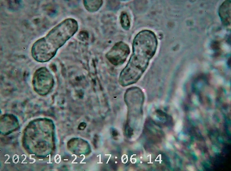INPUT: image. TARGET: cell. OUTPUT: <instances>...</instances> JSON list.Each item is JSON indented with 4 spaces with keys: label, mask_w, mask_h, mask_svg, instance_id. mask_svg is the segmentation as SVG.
Masks as SVG:
<instances>
[{
    "label": "cell",
    "mask_w": 231,
    "mask_h": 171,
    "mask_svg": "<svg viewBox=\"0 0 231 171\" xmlns=\"http://www.w3.org/2000/svg\"><path fill=\"white\" fill-rule=\"evenodd\" d=\"M78 28L77 22L75 19L69 18L63 21L33 44L31 49L32 57L39 62L49 61L55 56L58 49L76 33Z\"/></svg>",
    "instance_id": "1"
},
{
    "label": "cell",
    "mask_w": 231,
    "mask_h": 171,
    "mask_svg": "<svg viewBox=\"0 0 231 171\" xmlns=\"http://www.w3.org/2000/svg\"><path fill=\"white\" fill-rule=\"evenodd\" d=\"M54 81L53 75L46 67H41L35 72L33 78L32 84L36 93L42 96L45 95L51 91Z\"/></svg>",
    "instance_id": "2"
},
{
    "label": "cell",
    "mask_w": 231,
    "mask_h": 171,
    "mask_svg": "<svg viewBox=\"0 0 231 171\" xmlns=\"http://www.w3.org/2000/svg\"><path fill=\"white\" fill-rule=\"evenodd\" d=\"M130 53L128 46L125 43L120 41L114 45L107 53L106 57L112 64L119 65L124 63Z\"/></svg>",
    "instance_id": "3"
},
{
    "label": "cell",
    "mask_w": 231,
    "mask_h": 171,
    "mask_svg": "<svg viewBox=\"0 0 231 171\" xmlns=\"http://www.w3.org/2000/svg\"><path fill=\"white\" fill-rule=\"evenodd\" d=\"M230 0L225 1L219 7V14L223 24L227 26L230 25L231 22Z\"/></svg>",
    "instance_id": "4"
},
{
    "label": "cell",
    "mask_w": 231,
    "mask_h": 171,
    "mask_svg": "<svg viewBox=\"0 0 231 171\" xmlns=\"http://www.w3.org/2000/svg\"><path fill=\"white\" fill-rule=\"evenodd\" d=\"M101 0H85L84 5L85 8L90 12H95L98 10L103 4Z\"/></svg>",
    "instance_id": "5"
},
{
    "label": "cell",
    "mask_w": 231,
    "mask_h": 171,
    "mask_svg": "<svg viewBox=\"0 0 231 171\" xmlns=\"http://www.w3.org/2000/svg\"><path fill=\"white\" fill-rule=\"evenodd\" d=\"M120 22L122 27L126 30H128L130 27V23L127 13L123 12L120 16Z\"/></svg>",
    "instance_id": "6"
},
{
    "label": "cell",
    "mask_w": 231,
    "mask_h": 171,
    "mask_svg": "<svg viewBox=\"0 0 231 171\" xmlns=\"http://www.w3.org/2000/svg\"><path fill=\"white\" fill-rule=\"evenodd\" d=\"M182 128V122L179 120L176 123L175 126V130L176 131L179 132L181 131Z\"/></svg>",
    "instance_id": "7"
},
{
    "label": "cell",
    "mask_w": 231,
    "mask_h": 171,
    "mask_svg": "<svg viewBox=\"0 0 231 171\" xmlns=\"http://www.w3.org/2000/svg\"><path fill=\"white\" fill-rule=\"evenodd\" d=\"M187 168H188V169L189 170H193V169H194L193 167L191 166H189Z\"/></svg>",
    "instance_id": "8"
}]
</instances>
